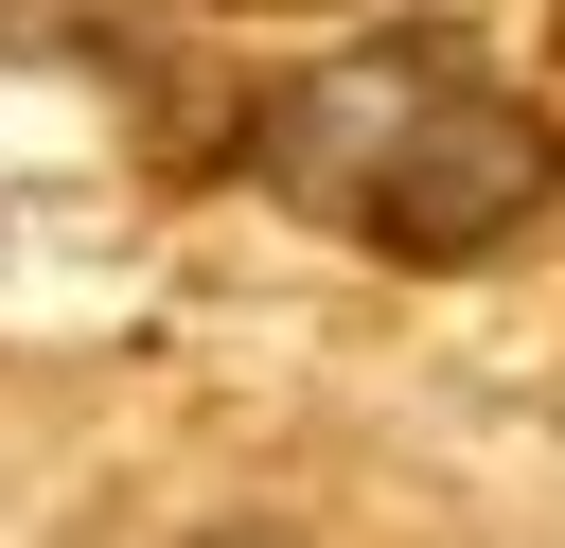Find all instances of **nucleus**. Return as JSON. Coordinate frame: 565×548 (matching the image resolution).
I'll return each instance as SVG.
<instances>
[{"instance_id":"obj_1","label":"nucleus","mask_w":565,"mask_h":548,"mask_svg":"<svg viewBox=\"0 0 565 548\" xmlns=\"http://www.w3.org/2000/svg\"><path fill=\"white\" fill-rule=\"evenodd\" d=\"M265 159H282L300 212L371 230L388 265H477V247L530 230V194H547V124H530L494 71H459V53H353V71L282 88Z\"/></svg>"},{"instance_id":"obj_2","label":"nucleus","mask_w":565,"mask_h":548,"mask_svg":"<svg viewBox=\"0 0 565 548\" xmlns=\"http://www.w3.org/2000/svg\"><path fill=\"white\" fill-rule=\"evenodd\" d=\"M247 18H265V0H247Z\"/></svg>"}]
</instances>
